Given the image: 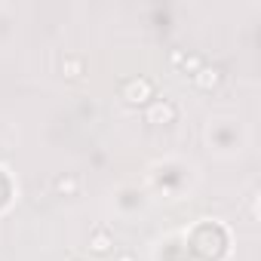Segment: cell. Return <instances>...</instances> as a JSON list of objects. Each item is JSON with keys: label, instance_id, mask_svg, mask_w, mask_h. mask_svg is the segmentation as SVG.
I'll list each match as a JSON object with an SVG mask.
<instances>
[{"label": "cell", "instance_id": "1", "mask_svg": "<svg viewBox=\"0 0 261 261\" xmlns=\"http://www.w3.org/2000/svg\"><path fill=\"white\" fill-rule=\"evenodd\" d=\"M148 98H154L151 80H129V83L123 86V101H126V105H145Z\"/></svg>", "mask_w": 261, "mask_h": 261}, {"label": "cell", "instance_id": "2", "mask_svg": "<svg viewBox=\"0 0 261 261\" xmlns=\"http://www.w3.org/2000/svg\"><path fill=\"white\" fill-rule=\"evenodd\" d=\"M175 117H178V105H175V101H166V98H163V101H154V105L148 108V114H145V120H148V123H157V126H160V123H163V126H166V123H175Z\"/></svg>", "mask_w": 261, "mask_h": 261}, {"label": "cell", "instance_id": "3", "mask_svg": "<svg viewBox=\"0 0 261 261\" xmlns=\"http://www.w3.org/2000/svg\"><path fill=\"white\" fill-rule=\"evenodd\" d=\"M191 80H194V86H197V89H203V92H212V89L221 83V71H218V68H206V65H203V68H200V71H197Z\"/></svg>", "mask_w": 261, "mask_h": 261}, {"label": "cell", "instance_id": "4", "mask_svg": "<svg viewBox=\"0 0 261 261\" xmlns=\"http://www.w3.org/2000/svg\"><path fill=\"white\" fill-rule=\"evenodd\" d=\"M89 249H92L95 255H108V252L114 249V233H111L108 227H95V230L89 233Z\"/></svg>", "mask_w": 261, "mask_h": 261}, {"label": "cell", "instance_id": "5", "mask_svg": "<svg viewBox=\"0 0 261 261\" xmlns=\"http://www.w3.org/2000/svg\"><path fill=\"white\" fill-rule=\"evenodd\" d=\"M53 185H56L59 197H77V191H80V178H77L74 172H65V175H59Z\"/></svg>", "mask_w": 261, "mask_h": 261}, {"label": "cell", "instance_id": "6", "mask_svg": "<svg viewBox=\"0 0 261 261\" xmlns=\"http://www.w3.org/2000/svg\"><path fill=\"white\" fill-rule=\"evenodd\" d=\"M203 65H206V62H203V56H185V59L178 62L181 74H191V77H194V74H197V71H200Z\"/></svg>", "mask_w": 261, "mask_h": 261}, {"label": "cell", "instance_id": "7", "mask_svg": "<svg viewBox=\"0 0 261 261\" xmlns=\"http://www.w3.org/2000/svg\"><path fill=\"white\" fill-rule=\"evenodd\" d=\"M62 71H65V77L77 80V77L83 74V59H65V62H62Z\"/></svg>", "mask_w": 261, "mask_h": 261}, {"label": "cell", "instance_id": "8", "mask_svg": "<svg viewBox=\"0 0 261 261\" xmlns=\"http://www.w3.org/2000/svg\"><path fill=\"white\" fill-rule=\"evenodd\" d=\"M117 261H136V258H133V255H120Z\"/></svg>", "mask_w": 261, "mask_h": 261}]
</instances>
